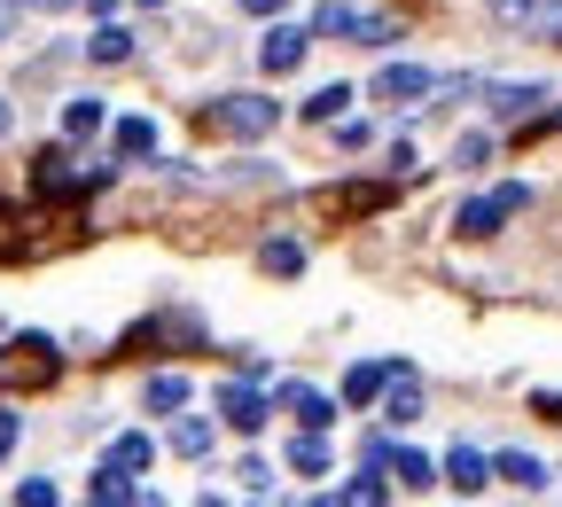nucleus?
<instances>
[{
    "label": "nucleus",
    "mask_w": 562,
    "mask_h": 507,
    "mask_svg": "<svg viewBox=\"0 0 562 507\" xmlns=\"http://www.w3.org/2000/svg\"><path fill=\"white\" fill-rule=\"evenodd\" d=\"M328 507H383V469H368V476H351Z\"/></svg>",
    "instance_id": "obj_21"
},
{
    "label": "nucleus",
    "mask_w": 562,
    "mask_h": 507,
    "mask_svg": "<svg viewBox=\"0 0 562 507\" xmlns=\"http://www.w3.org/2000/svg\"><path fill=\"white\" fill-rule=\"evenodd\" d=\"M9 125H16V117H9V102H0V133H9Z\"/></svg>",
    "instance_id": "obj_38"
},
{
    "label": "nucleus",
    "mask_w": 562,
    "mask_h": 507,
    "mask_svg": "<svg viewBox=\"0 0 562 507\" xmlns=\"http://www.w3.org/2000/svg\"><path fill=\"white\" fill-rule=\"evenodd\" d=\"M313 55V32H297V24H273L266 32V47H258V70H266V79H290V70Z\"/></svg>",
    "instance_id": "obj_6"
},
{
    "label": "nucleus",
    "mask_w": 562,
    "mask_h": 507,
    "mask_svg": "<svg viewBox=\"0 0 562 507\" xmlns=\"http://www.w3.org/2000/svg\"><path fill=\"white\" fill-rule=\"evenodd\" d=\"M140 9H165V0H140Z\"/></svg>",
    "instance_id": "obj_39"
},
{
    "label": "nucleus",
    "mask_w": 562,
    "mask_h": 507,
    "mask_svg": "<svg viewBox=\"0 0 562 507\" xmlns=\"http://www.w3.org/2000/svg\"><path fill=\"white\" fill-rule=\"evenodd\" d=\"M172 453H180V461H203V453H211V421H180V429H172Z\"/></svg>",
    "instance_id": "obj_23"
},
{
    "label": "nucleus",
    "mask_w": 562,
    "mask_h": 507,
    "mask_svg": "<svg viewBox=\"0 0 562 507\" xmlns=\"http://www.w3.org/2000/svg\"><path fill=\"white\" fill-rule=\"evenodd\" d=\"M524 203H531V188H524V180H508V188H492V195L461 203V211H453V235H461V243H484V235H501Z\"/></svg>",
    "instance_id": "obj_2"
},
{
    "label": "nucleus",
    "mask_w": 562,
    "mask_h": 507,
    "mask_svg": "<svg viewBox=\"0 0 562 507\" xmlns=\"http://www.w3.org/2000/svg\"><path fill=\"white\" fill-rule=\"evenodd\" d=\"M290 469H297V476H328V438H321V429L290 438Z\"/></svg>",
    "instance_id": "obj_19"
},
{
    "label": "nucleus",
    "mask_w": 562,
    "mask_h": 507,
    "mask_svg": "<svg viewBox=\"0 0 562 507\" xmlns=\"http://www.w3.org/2000/svg\"><path fill=\"white\" fill-rule=\"evenodd\" d=\"M484 157H492V140H484V133H461V140H453V172H476Z\"/></svg>",
    "instance_id": "obj_28"
},
{
    "label": "nucleus",
    "mask_w": 562,
    "mask_h": 507,
    "mask_svg": "<svg viewBox=\"0 0 562 507\" xmlns=\"http://www.w3.org/2000/svg\"><path fill=\"white\" fill-rule=\"evenodd\" d=\"M125 484H133V476H125L117 461H102V469H94V499H110V507H117V499H125Z\"/></svg>",
    "instance_id": "obj_30"
},
{
    "label": "nucleus",
    "mask_w": 562,
    "mask_h": 507,
    "mask_svg": "<svg viewBox=\"0 0 562 507\" xmlns=\"http://www.w3.org/2000/svg\"><path fill=\"white\" fill-rule=\"evenodd\" d=\"M9 446H16V414H0V461H9Z\"/></svg>",
    "instance_id": "obj_34"
},
{
    "label": "nucleus",
    "mask_w": 562,
    "mask_h": 507,
    "mask_svg": "<svg viewBox=\"0 0 562 507\" xmlns=\"http://www.w3.org/2000/svg\"><path fill=\"white\" fill-rule=\"evenodd\" d=\"M117 157H125V165L157 157V125H149V117H125V125H117Z\"/></svg>",
    "instance_id": "obj_18"
},
{
    "label": "nucleus",
    "mask_w": 562,
    "mask_h": 507,
    "mask_svg": "<svg viewBox=\"0 0 562 507\" xmlns=\"http://www.w3.org/2000/svg\"><path fill=\"white\" fill-rule=\"evenodd\" d=\"M266 406H290L305 429H328V421H336V406H328L321 391H305V383H273V398H266Z\"/></svg>",
    "instance_id": "obj_10"
},
{
    "label": "nucleus",
    "mask_w": 562,
    "mask_h": 507,
    "mask_svg": "<svg viewBox=\"0 0 562 507\" xmlns=\"http://www.w3.org/2000/svg\"><path fill=\"white\" fill-rule=\"evenodd\" d=\"M430 87H438V79H430V70H422V63H383L368 94H375V102H422Z\"/></svg>",
    "instance_id": "obj_7"
},
{
    "label": "nucleus",
    "mask_w": 562,
    "mask_h": 507,
    "mask_svg": "<svg viewBox=\"0 0 562 507\" xmlns=\"http://www.w3.org/2000/svg\"><path fill=\"white\" fill-rule=\"evenodd\" d=\"M383 406H391V421H414V414H422V383H414L406 368H391V383H383Z\"/></svg>",
    "instance_id": "obj_17"
},
{
    "label": "nucleus",
    "mask_w": 562,
    "mask_h": 507,
    "mask_svg": "<svg viewBox=\"0 0 562 507\" xmlns=\"http://www.w3.org/2000/svg\"><path fill=\"white\" fill-rule=\"evenodd\" d=\"M87 55H94V63H125V55H133V40H125L117 24H102V32L87 40Z\"/></svg>",
    "instance_id": "obj_25"
},
{
    "label": "nucleus",
    "mask_w": 562,
    "mask_h": 507,
    "mask_svg": "<svg viewBox=\"0 0 562 507\" xmlns=\"http://www.w3.org/2000/svg\"><path fill=\"white\" fill-rule=\"evenodd\" d=\"M157 343H188V351H195V343H203V328H195L188 313H165V320H140V328L125 336V351H157Z\"/></svg>",
    "instance_id": "obj_9"
},
{
    "label": "nucleus",
    "mask_w": 562,
    "mask_h": 507,
    "mask_svg": "<svg viewBox=\"0 0 562 507\" xmlns=\"http://www.w3.org/2000/svg\"><path fill=\"white\" fill-rule=\"evenodd\" d=\"M110 461H117L125 476H140V469L157 461V446H149V438H117V446H110Z\"/></svg>",
    "instance_id": "obj_24"
},
{
    "label": "nucleus",
    "mask_w": 562,
    "mask_h": 507,
    "mask_svg": "<svg viewBox=\"0 0 562 507\" xmlns=\"http://www.w3.org/2000/svg\"><path fill=\"white\" fill-rule=\"evenodd\" d=\"M125 507H165V492L157 484H125Z\"/></svg>",
    "instance_id": "obj_33"
},
{
    "label": "nucleus",
    "mask_w": 562,
    "mask_h": 507,
    "mask_svg": "<svg viewBox=\"0 0 562 507\" xmlns=\"http://www.w3.org/2000/svg\"><path fill=\"white\" fill-rule=\"evenodd\" d=\"M220 414H227L235 429H266V414H273V406L258 398V383H227V391H220Z\"/></svg>",
    "instance_id": "obj_11"
},
{
    "label": "nucleus",
    "mask_w": 562,
    "mask_h": 507,
    "mask_svg": "<svg viewBox=\"0 0 562 507\" xmlns=\"http://www.w3.org/2000/svg\"><path fill=\"white\" fill-rule=\"evenodd\" d=\"M336 110H351V87H321V94L305 102V117H321V125H336Z\"/></svg>",
    "instance_id": "obj_27"
},
{
    "label": "nucleus",
    "mask_w": 562,
    "mask_h": 507,
    "mask_svg": "<svg viewBox=\"0 0 562 507\" xmlns=\"http://www.w3.org/2000/svg\"><path fill=\"white\" fill-rule=\"evenodd\" d=\"M547 24H554V40H562V9H547Z\"/></svg>",
    "instance_id": "obj_36"
},
{
    "label": "nucleus",
    "mask_w": 562,
    "mask_h": 507,
    "mask_svg": "<svg viewBox=\"0 0 562 507\" xmlns=\"http://www.w3.org/2000/svg\"><path fill=\"white\" fill-rule=\"evenodd\" d=\"M243 9H250V16H281V9H290V0H243Z\"/></svg>",
    "instance_id": "obj_35"
},
{
    "label": "nucleus",
    "mask_w": 562,
    "mask_h": 507,
    "mask_svg": "<svg viewBox=\"0 0 562 507\" xmlns=\"http://www.w3.org/2000/svg\"><path fill=\"white\" fill-rule=\"evenodd\" d=\"M203 507H220V499H203Z\"/></svg>",
    "instance_id": "obj_41"
},
{
    "label": "nucleus",
    "mask_w": 562,
    "mask_h": 507,
    "mask_svg": "<svg viewBox=\"0 0 562 507\" xmlns=\"http://www.w3.org/2000/svg\"><path fill=\"white\" fill-rule=\"evenodd\" d=\"M492 9H501V24H539L554 0H492Z\"/></svg>",
    "instance_id": "obj_29"
},
{
    "label": "nucleus",
    "mask_w": 562,
    "mask_h": 507,
    "mask_svg": "<svg viewBox=\"0 0 562 507\" xmlns=\"http://www.w3.org/2000/svg\"><path fill=\"white\" fill-rule=\"evenodd\" d=\"M492 476H501V484H516V492H547V461L539 453H501V461H492Z\"/></svg>",
    "instance_id": "obj_13"
},
{
    "label": "nucleus",
    "mask_w": 562,
    "mask_h": 507,
    "mask_svg": "<svg viewBox=\"0 0 562 507\" xmlns=\"http://www.w3.org/2000/svg\"><path fill=\"white\" fill-rule=\"evenodd\" d=\"M391 368H398V359H360V368L344 375V406H368V398H383Z\"/></svg>",
    "instance_id": "obj_12"
},
{
    "label": "nucleus",
    "mask_w": 562,
    "mask_h": 507,
    "mask_svg": "<svg viewBox=\"0 0 562 507\" xmlns=\"http://www.w3.org/2000/svg\"><path fill=\"white\" fill-rule=\"evenodd\" d=\"M0 24H9V16H0Z\"/></svg>",
    "instance_id": "obj_42"
},
{
    "label": "nucleus",
    "mask_w": 562,
    "mask_h": 507,
    "mask_svg": "<svg viewBox=\"0 0 562 507\" xmlns=\"http://www.w3.org/2000/svg\"><path fill=\"white\" fill-rule=\"evenodd\" d=\"M32 9H70V0H32Z\"/></svg>",
    "instance_id": "obj_37"
},
{
    "label": "nucleus",
    "mask_w": 562,
    "mask_h": 507,
    "mask_svg": "<svg viewBox=\"0 0 562 507\" xmlns=\"http://www.w3.org/2000/svg\"><path fill=\"white\" fill-rule=\"evenodd\" d=\"M305 32H313V40H368V47H383V40H398V16H375V9H344V0H328V9H313Z\"/></svg>",
    "instance_id": "obj_3"
},
{
    "label": "nucleus",
    "mask_w": 562,
    "mask_h": 507,
    "mask_svg": "<svg viewBox=\"0 0 562 507\" xmlns=\"http://www.w3.org/2000/svg\"><path fill=\"white\" fill-rule=\"evenodd\" d=\"M476 94L501 110V117H524L531 102H547V87H539V79H524V87H476Z\"/></svg>",
    "instance_id": "obj_16"
},
{
    "label": "nucleus",
    "mask_w": 562,
    "mask_h": 507,
    "mask_svg": "<svg viewBox=\"0 0 562 507\" xmlns=\"http://www.w3.org/2000/svg\"><path fill=\"white\" fill-rule=\"evenodd\" d=\"M87 507H110V499H87Z\"/></svg>",
    "instance_id": "obj_40"
},
{
    "label": "nucleus",
    "mask_w": 562,
    "mask_h": 507,
    "mask_svg": "<svg viewBox=\"0 0 562 507\" xmlns=\"http://www.w3.org/2000/svg\"><path fill=\"white\" fill-rule=\"evenodd\" d=\"M258 266H266V273H305V250H297V243H266Z\"/></svg>",
    "instance_id": "obj_26"
},
{
    "label": "nucleus",
    "mask_w": 562,
    "mask_h": 507,
    "mask_svg": "<svg viewBox=\"0 0 562 507\" xmlns=\"http://www.w3.org/2000/svg\"><path fill=\"white\" fill-rule=\"evenodd\" d=\"M0 383H55V343L47 336H16L0 359Z\"/></svg>",
    "instance_id": "obj_4"
},
{
    "label": "nucleus",
    "mask_w": 562,
    "mask_h": 507,
    "mask_svg": "<svg viewBox=\"0 0 562 507\" xmlns=\"http://www.w3.org/2000/svg\"><path fill=\"white\" fill-rule=\"evenodd\" d=\"M273 117H281V102H273V94H227V102H211L195 125H203V133H227V140H266V133H273Z\"/></svg>",
    "instance_id": "obj_1"
},
{
    "label": "nucleus",
    "mask_w": 562,
    "mask_h": 507,
    "mask_svg": "<svg viewBox=\"0 0 562 507\" xmlns=\"http://www.w3.org/2000/svg\"><path fill=\"white\" fill-rule=\"evenodd\" d=\"M16 235H24V227H16V211L0 203V258H16Z\"/></svg>",
    "instance_id": "obj_32"
},
{
    "label": "nucleus",
    "mask_w": 562,
    "mask_h": 507,
    "mask_svg": "<svg viewBox=\"0 0 562 507\" xmlns=\"http://www.w3.org/2000/svg\"><path fill=\"white\" fill-rule=\"evenodd\" d=\"M383 469H391L398 484H414V492H422V484H430V476H438V469H430V461H422L414 446H391V453H383Z\"/></svg>",
    "instance_id": "obj_20"
},
{
    "label": "nucleus",
    "mask_w": 562,
    "mask_h": 507,
    "mask_svg": "<svg viewBox=\"0 0 562 507\" xmlns=\"http://www.w3.org/2000/svg\"><path fill=\"white\" fill-rule=\"evenodd\" d=\"M188 406V375H149V414H180Z\"/></svg>",
    "instance_id": "obj_22"
},
{
    "label": "nucleus",
    "mask_w": 562,
    "mask_h": 507,
    "mask_svg": "<svg viewBox=\"0 0 562 507\" xmlns=\"http://www.w3.org/2000/svg\"><path fill=\"white\" fill-rule=\"evenodd\" d=\"M446 484H453V492H484V484H492V461H484L476 446H453V453H446Z\"/></svg>",
    "instance_id": "obj_14"
},
{
    "label": "nucleus",
    "mask_w": 562,
    "mask_h": 507,
    "mask_svg": "<svg viewBox=\"0 0 562 507\" xmlns=\"http://www.w3.org/2000/svg\"><path fill=\"white\" fill-rule=\"evenodd\" d=\"M16 507H55V484H47V476H24V484H16Z\"/></svg>",
    "instance_id": "obj_31"
},
{
    "label": "nucleus",
    "mask_w": 562,
    "mask_h": 507,
    "mask_svg": "<svg viewBox=\"0 0 562 507\" xmlns=\"http://www.w3.org/2000/svg\"><path fill=\"white\" fill-rule=\"evenodd\" d=\"M102 180H110V172H94V165H87V172H70V157H63V149H47V157H40V195H94Z\"/></svg>",
    "instance_id": "obj_8"
},
{
    "label": "nucleus",
    "mask_w": 562,
    "mask_h": 507,
    "mask_svg": "<svg viewBox=\"0 0 562 507\" xmlns=\"http://www.w3.org/2000/svg\"><path fill=\"white\" fill-rule=\"evenodd\" d=\"M391 195H398V172H383V180H368V188H328L321 211H328V219H368V211H383Z\"/></svg>",
    "instance_id": "obj_5"
},
{
    "label": "nucleus",
    "mask_w": 562,
    "mask_h": 507,
    "mask_svg": "<svg viewBox=\"0 0 562 507\" xmlns=\"http://www.w3.org/2000/svg\"><path fill=\"white\" fill-rule=\"evenodd\" d=\"M110 125V102H94V94H79V102H63V140H94Z\"/></svg>",
    "instance_id": "obj_15"
}]
</instances>
